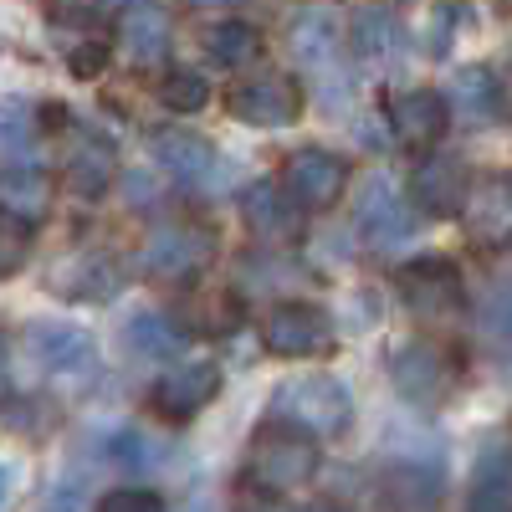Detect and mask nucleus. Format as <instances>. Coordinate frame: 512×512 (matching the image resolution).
<instances>
[{"mask_svg":"<svg viewBox=\"0 0 512 512\" xmlns=\"http://www.w3.org/2000/svg\"><path fill=\"white\" fill-rule=\"evenodd\" d=\"M52 512H67V507H52Z\"/></svg>","mask_w":512,"mask_h":512,"instance_id":"58836bf2","label":"nucleus"},{"mask_svg":"<svg viewBox=\"0 0 512 512\" xmlns=\"http://www.w3.org/2000/svg\"><path fill=\"white\" fill-rule=\"evenodd\" d=\"M98 512H164V497L149 492V487H113L98 502Z\"/></svg>","mask_w":512,"mask_h":512,"instance_id":"2f4dec72","label":"nucleus"},{"mask_svg":"<svg viewBox=\"0 0 512 512\" xmlns=\"http://www.w3.org/2000/svg\"><path fill=\"white\" fill-rule=\"evenodd\" d=\"M123 338H128V349L144 354V359H175L185 349V328H175L164 313H134Z\"/></svg>","mask_w":512,"mask_h":512,"instance_id":"b1692460","label":"nucleus"},{"mask_svg":"<svg viewBox=\"0 0 512 512\" xmlns=\"http://www.w3.org/2000/svg\"><path fill=\"white\" fill-rule=\"evenodd\" d=\"M11 497H16V461L0 456V512L11 507Z\"/></svg>","mask_w":512,"mask_h":512,"instance_id":"f704fd0d","label":"nucleus"},{"mask_svg":"<svg viewBox=\"0 0 512 512\" xmlns=\"http://www.w3.org/2000/svg\"><path fill=\"white\" fill-rule=\"evenodd\" d=\"M226 108H231V118H241L251 128H287L303 118V88L287 72H256V77L236 82Z\"/></svg>","mask_w":512,"mask_h":512,"instance_id":"20e7f679","label":"nucleus"},{"mask_svg":"<svg viewBox=\"0 0 512 512\" xmlns=\"http://www.w3.org/2000/svg\"><path fill=\"white\" fill-rule=\"evenodd\" d=\"M308 512H333V507H308Z\"/></svg>","mask_w":512,"mask_h":512,"instance_id":"4c0bfd02","label":"nucleus"},{"mask_svg":"<svg viewBox=\"0 0 512 512\" xmlns=\"http://www.w3.org/2000/svg\"><path fill=\"white\" fill-rule=\"evenodd\" d=\"M26 344H31L36 364L52 374H82L93 364V338L72 323H57V318H36L26 328Z\"/></svg>","mask_w":512,"mask_h":512,"instance_id":"dca6fc26","label":"nucleus"},{"mask_svg":"<svg viewBox=\"0 0 512 512\" xmlns=\"http://www.w3.org/2000/svg\"><path fill=\"white\" fill-rule=\"evenodd\" d=\"M390 379H395V390L420 405V410H431L451 395V384H456V364L446 349L436 344H405L390 354Z\"/></svg>","mask_w":512,"mask_h":512,"instance_id":"39448f33","label":"nucleus"},{"mask_svg":"<svg viewBox=\"0 0 512 512\" xmlns=\"http://www.w3.org/2000/svg\"><path fill=\"white\" fill-rule=\"evenodd\" d=\"M216 395H221V369H216V364H180V369H169V374L154 384L149 405H154L159 420L185 425V420H195Z\"/></svg>","mask_w":512,"mask_h":512,"instance_id":"6e6552de","label":"nucleus"},{"mask_svg":"<svg viewBox=\"0 0 512 512\" xmlns=\"http://www.w3.org/2000/svg\"><path fill=\"white\" fill-rule=\"evenodd\" d=\"M379 497L390 512H436L446 497V472L436 461H395L390 472L379 477Z\"/></svg>","mask_w":512,"mask_h":512,"instance_id":"f8f14e48","label":"nucleus"},{"mask_svg":"<svg viewBox=\"0 0 512 512\" xmlns=\"http://www.w3.org/2000/svg\"><path fill=\"white\" fill-rule=\"evenodd\" d=\"M205 52L216 67H246V62L262 57V36L246 21H221V26L205 31Z\"/></svg>","mask_w":512,"mask_h":512,"instance_id":"a878e982","label":"nucleus"},{"mask_svg":"<svg viewBox=\"0 0 512 512\" xmlns=\"http://www.w3.org/2000/svg\"><path fill=\"white\" fill-rule=\"evenodd\" d=\"M108 456H113L118 466H128V472H144V466H154V461L164 456V446L149 441L144 431H118V436L108 441Z\"/></svg>","mask_w":512,"mask_h":512,"instance_id":"c756f323","label":"nucleus"},{"mask_svg":"<svg viewBox=\"0 0 512 512\" xmlns=\"http://www.w3.org/2000/svg\"><path fill=\"white\" fill-rule=\"evenodd\" d=\"M272 420L297 425V431H308L313 441H328V436L349 431L354 395L344 390V379H333V374H303V379H287L272 395Z\"/></svg>","mask_w":512,"mask_h":512,"instance_id":"f03ea898","label":"nucleus"},{"mask_svg":"<svg viewBox=\"0 0 512 512\" xmlns=\"http://www.w3.org/2000/svg\"><path fill=\"white\" fill-rule=\"evenodd\" d=\"M67 180L77 195H103L113 185V144L103 134H88V128H77L72 144H67Z\"/></svg>","mask_w":512,"mask_h":512,"instance_id":"aec40b11","label":"nucleus"},{"mask_svg":"<svg viewBox=\"0 0 512 512\" xmlns=\"http://www.w3.org/2000/svg\"><path fill=\"white\" fill-rule=\"evenodd\" d=\"M292 52L308 72H333L338 67V31L323 11H303L292 21Z\"/></svg>","mask_w":512,"mask_h":512,"instance_id":"4be33fe9","label":"nucleus"},{"mask_svg":"<svg viewBox=\"0 0 512 512\" xmlns=\"http://www.w3.org/2000/svg\"><path fill=\"white\" fill-rule=\"evenodd\" d=\"M159 103L175 108V113H200L210 103V82L195 67H169L164 82H159Z\"/></svg>","mask_w":512,"mask_h":512,"instance_id":"cd10ccee","label":"nucleus"},{"mask_svg":"<svg viewBox=\"0 0 512 512\" xmlns=\"http://www.w3.org/2000/svg\"><path fill=\"white\" fill-rule=\"evenodd\" d=\"M446 118H451V108H446V98H441V93H431V88L395 93V103H390V123H395L400 144H415V149L441 144Z\"/></svg>","mask_w":512,"mask_h":512,"instance_id":"f3484780","label":"nucleus"},{"mask_svg":"<svg viewBox=\"0 0 512 512\" xmlns=\"http://www.w3.org/2000/svg\"><path fill=\"white\" fill-rule=\"evenodd\" d=\"M282 190L303 205V210H328L338 195L349 190V164L333 149H297L282 164Z\"/></svg>","mask_w":512,"mask_h":512,"instance_id":"423d86ee","label":"nucleus"},{"mask_svg":"<svg viewBox=\"0 0 512 512\" xmlns=\"http://www.w3.org/2000/svg\"><path fill=\"white\" fill-rule=\"evenodd\" d=\"M195 6H210V11H226V6H246V0H195Z\"/></svg>","mask_w":512,"mask_h":512,"instance_id":"c9c22d12","label":"nucleus"},{"mask_svg":"<svg viewBox=\"0 0 512 512\" xmlns=\"http://www.w3.org/2000/svg\"><path fill=\"white\" fill-rule=\"evenodd\" d=\"M52 195H57V185H52V175H41V169H6V175H0V210L26 221V226H36L47 216Z\"/></svg>","mask_w":512,"mask_h":512,"instance_id":"412c9836","label":"nucleus"},{"mask_svg":"<svg viewBox=\"0 0 512 512\" xmlns=\"http://www.w3.org/2000/svg\"><path fill=\"white\" fill-rule=\"evenodd\" d=\"M323 451L308 431H297L287 420H262L246 446V487L267 497H292L318 482Z\"/></svg>","mask_w":512,"mask_h":512,"instance_id":"f257e3e1","label":"nucleus"},{"mask_svg":"<svg viewBox=\"0 0 512 512\" xmlns=\"http://www.w3.org/2000/svg\"><path fill=\"white\" fill-rule=\"evenodd\" d=\"M118 47H123V57L134 62V67H154V62H164V52H169V16L159 11V6H134L123 21H118Z\"/></svg>","mask_w":512,"mask_h":512,"instance_id":"6ab92c4d","label":"nucleus"},{"mask_svg":"<svg viewBox=\"0 0 512 512\" xmlns=\"http://www.w3.org/2000/svg\"><path fill=\"white\" fill-rule=\"evenodd\" d=\"M31 256V226L0 210V277H16Z\"/></svg>","mask_w":512,"mask_h":512,"instance_id":"c85d7f7f","label":"nucleus"},{"mask_svg":"<svg viewBox=\"0 0 512 512\" xmlns=\"http://www.w3.org/2000/svg\"><path fill=\"white\" fill-rule=\"evenodd\" d=\"M400 297L425 323H451L461 313V272L446 256H415L400 267Z\"/></svg>","mask_w":512,"mask_h":512,"instance_id":"7ed1b4c3","label":"nucleus"},{"mask_svg":"<svg viewBox=\"0 0 512 512\" xmlns=\"http://www.w3.org/2000/svg\"><path fill=\"white\" fill-rule=\"evenodd\" d=\"M400 52H405V36H400V21L390 11L369 6L354 16V57L359 62H390Z\"/></svg>","mask_w":512,"mask_h":512,"instance_id":"5701e85b","label":"nucleus"},{"mask_svg":"<svg viewBox=\"0 0 512 512\" xmlns=\"http://www.w3.org/2000/svg\"><path fill=\"white\" fill-rule=\"evenodd\" d=\"M456 98L472 118H502V88L487 67H466L456 72Z\"/></svg>","mask_w":512,"mask_h":512,"instance_id":"bb28decb","label":"nucleus"},{"mask_svg":"<svg viewBox=\"0 0 512 512\" xmlns=\"http://www.w3.org/2000/svg\"><path fill=\"white\" fill-rule=\"evenodd\" d=\"M31 134V118L16 103H0V149H21Z\"/></svg>","mask_w":512,"mask_h":512,"instance_id":"473e14b6","label":"nucleus"},{"mask_svg":"<svg viewBox=\"0 0 512 512\" xmlns=\"http://www.w3.org/2000/svg\"><path fill=\"white\" fill-rule=\"evenodd\" d=\"M359 231L379 251H400L415 236V221H410V210L400 205V195L390 190V180H369L364 185V195H359Z\"/></svg>","mask_w":512,"mask_h":512,"instance_id":"4468645a","label":"nucleus"},{"mask_svg":"<svg viewBox=\"0 0 512 512\" xmlns=\"http://www.w3.org/2000/svg\"><path fill=\"white\" fill-rule=\"evenodd\" d=\"M154 159L169 169V175H180V180H190V185L210 180V175L221 169V154L210 149L200 134H190V128H164V134L154 139Z\"/></svg>","mask_w":512,"mask_h":512,"instance_id":"a211bd4d","label":"nucleus"},{"mask_svg":"<svg viewBox=\"0 0 512 512\" xmlns=\"http://www.w3.org/2000/svg\"><path fill=\"white\" fill-rule=\"evenodd\" d=\"M190 323H195V333H231V328L241 323V303H231L226 292L200 297V313H195Z\"/></svg>","mask_w":512,"mask_h":512,"instance_id":"7c9ffc66","label":"nucleus"},{"mask_svg":"<svg viewBox=\"0 0 512 512\" xmlns=\"http://www.w3.org/2000/svg\"><path fill=\"white\" fill-rule=\"evenodd\" d=\"M466 512H512V482H507V446L492 441V451L477 461L472 507Z\"/></svg>","mask_w":512,"mask_h":512,"instance_id":"393cba45","label":"nucleus"},{"mask_svg":"<svg viewBox=\"0 0 512 512\" xmlns=\"http://www.w3.org/2000/svg\"><path fill=\"white\" fill-rule=\"evenodd\" d=\"M267 349L282 359H318L333 349V323L313 303H277L267 318Z\"/></svg>","mask_w":512,"mask_h":512,"instance_id":"0eeeda50","label":"nucleus"},{"mask_svg":"<svg viewBox=\"0 0 512 512\" xmlns=\"http://www.w3.org/2000/svg\"><path fill=\"white\" fill-rule=\"evenodd\" d=\"M241 216H246L251 236L267 241V246H287V241H297V231H303V216H297L292 195L277 190L272 180H256V185L241 195Z\"/></svg>","mask_w":512,"mask_h":512,"instance_id":"2eb2a0df","label":"nucleus"},{"mask_svg":"<svg viewBox=\"0 0 512 512\" xmlns=\"http://www.w3.org/2000/svg\"><path fill=\"white\" fill-rule=\"evenodd\" d=\"M461 210H466V236L482 251H502L512 241V185H507V175L482 180V190H466Z\"/></svg>","mask_w":512,"mask_h":512,"instance_id":"ddd939ff","label":"nucleus"},{"mask_svg":"<svg viewBox=\"0 0 512 512\" xmlns=\"http://www.w3.org/2000/svg\"><path fill=\"white\" fill-rule=\"evenodd\" d=\"M108 47H98V41H88V47H77V52H67V67H72V77H98L103 67H108Z\"/></svg>","mask_w":512,"mask_h":512,"instance_id":"72a5a7b5","label":"nucleus"},{"mask_svg":"<svg viewBox=\"0 0 512 512\" xmlns=\"http://www.w3.org/2000/svg\"><path fill=\"white\" fill-rule=\"evenodd\" d=\"M210 251H216V241H210V231H195V226H164L144 241V272L159 277V282H185L195 277Z\"/></svg>","mask_w":512,"mask_h":512,"instance_id":"1a4fd4ad","label":"nucleus"},{"mask_svg":"<svg viewBox=\"0 0 512 512\" xmlns=\"http://www.w3.org/2000/svg\"><path fill=\"white\" fill-rule=\"evenodd\" d=\"M118 287H123V267L108 251H72L52 267V292L72 297V303H103Z\"/></svg>","mask_w":512,"mask_h":512,"instance_id":"9b49d317","label":"nucleus"},{"mask_svg":"<svg viewBox=\"0 0 512 512\" xmlns=\"http://www.w3.org/2000/svg\"><path fill=\"white\" fill-rule=\"evenodd\" d=\"M0 390H6V344H0Z\"/></svg>","mask_w":512,"mask_h":512,"instance_id":"e433bc0d","label":"nucleus"},{"mask_svg":"<svg viewBox=\"0 0 512 512\" xmlns=\"http://www.w3.org/2000/svg\"><path fill=\"white\" fill-rule=\"evenodd\" d=\"M466 190H472V180H466V164L456 154H425L415 164L410 175V200L415 210H425V216H461V200Z\"/></svg>","mask_w":512,"mask_h":512,"instance_id":"9d476101","label":"nucleus"}]
</instances>
